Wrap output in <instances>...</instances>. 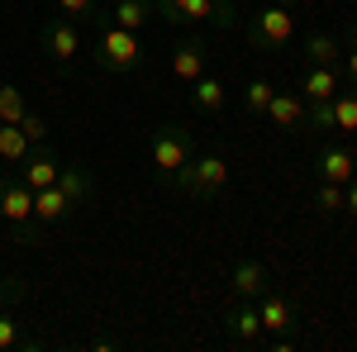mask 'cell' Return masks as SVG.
I'll use <instances>...</instances> for the list:
<instances>
[{
    "instance_id": "8",
    "label": "cell",
    "mask_w": 357,
    "mask_h": 352,
    "mask_svg": "<svg viewBox=\"0 0 357 352\" xmlns=\"http://www.w3.org/2000/svg\"><path fill=\"white\" fill-rule=\"evenodd\" d=\"M38 38H43V48H48L57 62H72V57L82 53L77 20H67V15H48V20H43V29H38Z\"/></svg>"
},
{
    "instance_id": "14",
    "label": "cell",
    "mask_w": 357,
    "mask_h": 352,
    "mask_svg": "<svg viewBox=\"0 0 357 352\" xmlns=\"http://www.w3.org/2000/svg\"><path fill=\"white\" fill-rule=\"evenodd\" d=\"M224 333L234 343H257L262 338V319H257V305L252 300H238L229 314H224Z\"/></svg>"
},
{
    "instance_id": "13",
    "label": "cell",
    "mask_w": 357,
    "mask_h": 352,
    "mask_svg": "<svg viewBox=\"0 0 357 352\" xmlns=\"http://www.w3.org/2000/svg\"><path fill=\"white\" fill-rule=\"evenodd\" d=\"M57 171H62V162L38 143V148H29L24 167H20V181H24L29 190H43V186H53V181H57Z\"/></svg>"
},
{
    "instance_id": "29",
    "label": "cell",
    "mask_w": 357,
    "mask_h": 352,
    "mask_svg": "<svg viewBox=\"0 0 357 352\" xmlns=\"http://www.w3.org/2000/svg\"><path fill=\"white\" fill-rule=\"evenodd\" d=\"M20 129H24V138H29V143H33V148H38L43 138H48V124H43L38 114H24V119H20Z\"/></svg>"
},
{
    "instance_id": "33",
    "label": "cell",
    "mask_w": 357,
    "mask_h": 352,
    "mask_svg": "<svg viewBox=\"0 0 357 352\" xmlns=\"http://www.w3.org/2000/svg\"><path fill=\"white\" fill-rule=\"evenodd\" d=\"M348 5H357V0H348Z\"/></svg>"
},
{
    "instance_id": "3",
    "label": "cell",
    "mask_w": 357,
    "mask_h": 352,
    "mask_svg": "<svg viewBox=\"0 0 357 352\" xmlns=\"http://www.w3.org/2000/svg\"><path fill=\"white\" fill-rule=\"evenodd\" d=\"M91 57H96L100 72L129 77V72L143 67V38L129 33V29H119V24H105V29H100V43H96V53H91Z\"/></svg>"
},
{
    "instance_id": "32",
    "label": "cell",
    "mask_w": 357,
    "mask_h": 352,
    "mask_svg": "<svg viewBox=\"0 0 357 352\" xmlns=\"http://www.w3.org/2000/svg\"><path fill=\"white\" fill-rule=\"evenodd\" d=\"M272 5H286V10H296V5H301V0H272Z\"/></svg>"
},
{
    "instance_id": "23",
    "label": "cell",
    "mask_w": 357,
    "mask_h": 352,
    "mask_svg": "<svg viewBox=\"0 0 357 352\" xmlns=\"http://www.w3.org/2000/svg\"><path fill=\"white\" fill-rule=\"evenodd\" d=\"M272 91H276V86H272V82H262V77L243 86V109L252 114V119H267V105H272Z\"/></svg>"
},
{
    "instance_id": "9",
    "label": "cell",
    "mask_w": 357,
    "mask_h": 352,
    "mask_svg": "<svg viewBox=\"0 0 357 352\" xmlns=\"http://www.w3.org/2000/svg\"><path fill=\"white\" fill-rule=\"evenodd\" d=\"M267 119H272L276 129H286V134H301V129H310V119H305V95H301V91H272Z\"/></svg>"
},
{
    "instance_id": "2",
    "label": "cell",
    "mask_w": 357,
    "mask_h": 352,
    "mask_svg": "<svg viewBox=\"0 0 357 352\" xmlns=\"http://www.w3.org/2000/svg\"><path fill=\"white\" fill-rule=\"evenodd\" d=\"M195 158V143H191V129L186 124H162L153 134V181L158 186H172L176 171Z\"/></svg>"
},
{
    "instance_id": "4",
    "label": "cell",
    "mask_w": 357,
    "mask_h": 352,
    "mask_svg": "<svg viewBox=\"0 0 357 352\" xmlns=\"http://www.w3.org/2000/svg\"><path fill=\"white\" fill-rule=\"evenodd\" d=\"M172 186L186 190L191 200H215V195H224V186H229V162H224L220 153L191 158V162L176 171V181H172Z\"/></svg>"
},
{
    "instance_id": "22",
    "label": "cell",
    "mask_w": 357,
    "mask_h": 352,
    "mask_svg": "<svg viewBox=\"0 0 357 352\" xmlns=\"http://www.w3.org/2000/svg\"><path fill=\"white\" fill-rule=\"evenodd\" d=\"M10 348H38V338H24V328H20V319H15V309L5 305L0 309V352Z\"/></svg>"
},
{
    "instance_id": "20",
    "label": "cell",
    "mask_w": 357,
    "mask_h": 352,
    "mask_svg": "<svg viewBox=\"0 0 357 352\" xmlns=\"http://www.w3.org/2000/svg\"><path fill=\"white\" fill-rule=\"evenodd\" d=\"M29 148H33V143L24 138V129H20V124H0V162H10V167L24 162Z\"/></svg>"
},
{
    "instance_id": "5",
    "label": "cell",
    "mask_w": 357,
    "mask_h": 352,
    "mask_svg": "<svg viewBox=\"0 0 357 352\" xmlns=\"http://www.w3.org/2000/svg\"><path fill=\"white\" fill-rule=\"evenodd\" d=\"M296 38V15L286 5H262L252 20H248V43L257 53H272V48H286Z\"/></svg>"
},
{
    "instance_id": "31",
    "label": "cell",
    "mask_w": 357,
    "mask_h": 352,
    "mask_svg": "<svg viewBox=\"0 0 357 352\" xmlns=\"http://www.w3.org/2000/svg\"><path fill=\"white\" fill-rule=\"evenodd\" d=\"M20 296H24V286H20L15 276H10V281H0V300H20Z\"/></svg>"
},
{
    "instance_id": "1",
    "label": "cell",
    "mask_w": 357,
    "mask_h": 352,
    "mask_svg": "<svg viewBox=\"0 0 357 352\" xmlns=\"http://www.w3.org/2000/svg\"><path fill=\"white\" fill-rule=\"evenodd\" d=\"M86 195H91V176L82 167H62L53 186L33 190V224H62Z\"/></svg>"
},
{
    "instance_id": "15",
    "label": "cell",
    "mask_w": 357,
    "mask_h": 352,
    "mask_svg": "<svg viewBox=\"0 0 357 352\" xmlns=\"http://www.w3.org/2000/svg\"><path fill=\"white\" fill-rule=\"evenodd\" d=\"M167 24H200L215 15V0H153Z\"/></svg>"
},
{
    "instance_id": "10",
    "label": "cell",
    "mask_w": 357,
    "mask_h": 352,
    "mask_svg": "<svg viewBox=\"0 0 357 352\" xmlns=\"http://www.w3.org/2000/svg\"><path fill=\"white\" fill-rule=\"evenodd\" d=\"M205 67H210V48H205L200 38H181V43L172 48V77H176V82L191 86L195 77H205Z\"/></svg>"
},
{
    "instance_id": "24",
    "label": "cell",
    "mask_w": 357,
    "mask_h": 352,
    "mask_svg": "<svg viewBox=\"0 0 357 352\" xmlns=\"http://www.w3.org/2000/svg\"><path fill=\"white\" fill-rule=\"evenodd\" d=\"M29 109H24V95L20 86H0V124H20Z\"/></svg>"
},
{
    "instance_id": "26",
    "label": "cell",
    "mask_w": 357,
    "mask_h": 352,
    "mask_svg": "<svg viewBox=\"0 0 357 352\" xmlns=\"http://www.w3.org/2000/svg\"><path fill=\"white\" fill-rule=\"evenodd\" d=\"M53 5L67 20H100V0H53Z\"/></svg>"
},
{
    "instance_id": "28",
    "label": "cell",
    "mask_w": 357,
    "mask_h": 352,
    "mask_svg": "<svg viewBox=\"0 0 357 352\" xmlns=\"http://www.w3.org/2000/svg\"><path fill=\"white\" fill-rule=\"evenodd\" d=\"M343 82L357 86V24L348 29V38H343Z\"/></svg>"
},
{
    "instance_id": "19",
    "label": "cell",
    "mask_w": 357,
    "mask_h": 352,
    "mask_svg": "<svg viewBox=\"0 0 357 352\" xmlns=\"http://www.w3.org/2000/svg\"><path fill=\"white\" fill-rule=\"evenodd\" d=\"M305 57H310V67H343V38H333V33H310V38H305Z\"/></svg>"
},
{
    "instance_id": "16",
    "label": "cell",
    "mask_w": 357,
    "mask_h": 352,
    "mask_svg": "<svg viewBox=\"0 0 357 352\" xmlns=\"http://www.w3.org/2000/svg\"><path fill=\"white\" fill-rule=\"evenodd\" d=\"M314 167H319V181H333V186H348L353 181V171H357V162H353V153L348 148H324L319 158H314Z\"/></svg>"
},
{
    "instance_id": "30",
    "label": "cell",
    "mask_w": 357,
    "mask_h": 352,
    "mask_svg": "<svg viewBox=\"0 0 357 352\" xmlns=\"http://www.w3.org/2000/svg\"><path fill=\"white\" fill-rule=\"evenodd\" d=\"M343 210H348V215L357 219V176L348 181V186H343Z\"/></svg>"
},
{
    "instance_id": "11",
    "label": "cell",
    "mask_w": 357,
    "mask_h": 352,
    "mask_svg": "<svg viewBox=\"0 0 357 352\" xmlns=\"http://www.w3.org/2000/svg\"><path fill=\"white\" fill-rule=\"evenodd\" d=\"M234 291H238V300H257L272 291V271H267V262H257V257H243L238 267H234Z\"/></svg>"
},
{
    "instance_id": "27",
    "label": "cell",
    "mask_w": 357,
    "mask_h": 352,
    "mask_svg": "<svg viewBox=\"0 0 357 352\" xmlns=\"http://www.w3.org/2000/svg\"><path fill=\"white\" fill-rule=\"evenodd\" d=\"M210 24L229 33V29H238V24H243V15L234 10V0H215V15H210Z\"/></svg>"
},
{
    "instance_id": "17",
    "label": "cell",
    "mask_w": 357,
    "mask_h": 352,
    "mask_svg": "<svg viewBox=\"0 0 357 352\" xmlns=\"http://www.w3.org/2000/svg\"><path fill=\"white\" fill-rule=\"evenodd\" d=\"M191 105L200 109V114H220V109L229 105V86H224L220 77H210V72L195 77L191 82Z\"/></svg>"
},
{
    "instance_id": "12",
    "label": "cell",
    "mask_w": 357,
    "mask_h": 352,
    "mask_svg": "<svg viewBox=\"0 0 357 352\" xmlns=\"http://www.w3.org/2000/svg\"><path fill=\"white\" fill-rule=\"evenodd\" d=\"M343 86H348L343 67H310L301 77V95H305V105H314V100H333Z\"/></svg>"
},
{
    "instance_id": "7",
    "label": "cell",
    "mask_w": 357,
    "mask_h": 352,
    "mask_svg": "<svg viewBox=\"0 0 357 352\" xmlns=\"http://www.w3.org/2000/svg\"><path fill=\"white\" fill-rule=\"evenodd\" d=\"M257 319H262V333H276V338H281V348H291V333H296V324H301L291 300H281L276 291L257 296Z\"/></svg>"
},
{
    "instance_id": "25",
    "label": "cell",
    "mask_w": 357,
    "mask_h": 352,
    "mask_svg": "<svg viewBox=\"0 0 357 352\" xmlns=\"http://www.w3.org/2000/svg\"><path fill=\"white\" fill-rule=\"evenodd\" d=\"M314 210H319V215H338V210H343V186L319 181V186H314Z\"/></svg>"
},
{
    "instance_id": "21",
    "label": "cell",
    "mask_w": 357,
    "mask_h": 352,
    "mask_svg": "<svg viewBox=\"0 0 357 352\" xmlns=\"http://www.w3.org/2000/svg\"><path fill=\"white\" fill-rule=\"evenodd\" d=\"M329 109H333V129L338 134H357V86L353 91H338L329 100Z\"/></svg>"
},
{
    "instance_id": "6",
    "label": "cell",
    "mask_w": 357,
    "mask_h": 352,
    "mask_svg": "<svg viewBox=\"0 0 357 352\" xmlns=\"http://www.w3.org/2000/svg\"><path fill=\"white\" fill-rule=\"evenodd\" d=\"M0 219L20 229V238L33 243V190L20 181V176H0Z\"/></svg>"
},
{
    "instance_id": "18",
    "label": "cell",
    "mask_w": 357,
    "mask_h": 352,
    "mask_svg": "<svg viewBox=\"0 0 357 352\" xmlns=\"http://www.w3.org/2000/svg\"><path fill=\"white\" fill-rule=\"evenodd\" d=\"M153 15H158L153 0H114V24L129 29V33H143V29L153 24Z\"/></svg>"
}]
</instances>
